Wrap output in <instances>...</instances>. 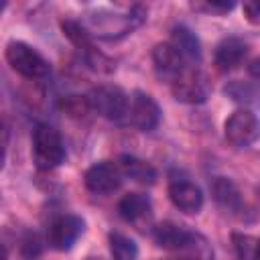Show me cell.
<instances>
[{"label":"cell","mask_w":260,"mask_h":260,"mask_svg":"<svg viewBox=\"0 0 260 260\" xmlns=\"http://www.w3.org/2000/svg\"><path fill=\"white\" fill-rule=\"evenodd\" d=\"M248 73H250L254 79H258V81H260V57H258V59H254V61L248 65Z\"/></svg>","instance_id":"obj_26"},{"label":"cell","mask_w":260,"mask_h":260,"mask_svg":"<svg viewBox=\"0 0 260 260\" xmlns=\"http://www.w3.org/2000/svg\"><path fill=\"white\" fill-rule=\"evenodd\" d=\"M171 43L181 51V55L189 61H201V43L195 32L183 24L175 26L171 32Z\"/></svg>","instance_id":"obj_17"},{"label":"cell","mask_w":260,"mask_h":260,"mask_svg":"<svg viewBox=\"0 0 260 260\" xmlns=\"http://www.w3.org/2000/svg\"><path fill=\"white\" fill-rule=\"evenodd\" d=\"M130 122L140 132H152L160 122V106L146 91H134L130 98Z\"/></svg>","instance_id":"obj_10"},{"label":"cell","mask_w":260,"mask_h":260,"mask_svg":"<svg viewBox=\"0 0 260 260\" xmlns=\"http://www.w3.org/2000/svg\"><path fill=\"white\" fill-rule=\"evenodd\" d=\"M211 195H213V201L228 213L232 215H238L242 213V209L246 207L244 205V197L238 189V185L228 179V177H215L211 181Z\"/></svg>","instance_id":"obj_15"},{"label":"cell","mask_w":260,"mask_h":260,"mask_svg":"<svg viewBox=\"0 0 260 260\" xmlns=\"http://www.w3.org/2000/svg\"><path fill=\"white\" fill-rule=\"evenodd\" d=\"M248 53H250V47L244 39L225 37L217 43L215 53H213V61H215V67L219 71H232V69H238L244 63Z\"/></svg>","instance_id":"obj_13"},{"label":"cell","mask_w":260,"mask_h":260,"mask_svg":"<svg viewBox=\"0 0 260 260\" xmlns=\"http://www.w3.org/2000/svg\"><path fill=\"white\" fill-rule=\"evenodd\" d=\"M173 98L183 104H203L211 93V83L205 73L199 69H185L171 83Z\"/></svg>","instance_id":"obj_7"},{"label":"cell","mask_w":260,"mask_h":260,"mask_svg":"<svg viewBox=\"0 0 260 260\" xmlns=\"http://www.w3.org/2000/svg\"><path fill=\"white\" fill-rule=\"evenodd\" d=\"M61 30H63V35L69 39V43H71L75 49H79L81 53H85V51H89V49L93 47V43H91V32L87 30V26H85L83 22L73 20V18H65V20H61Z\"/></svg>","instance_id":"obj_18"},{"label":"cell","mask_w":260,"mask_h":260,"mask_svg":"<svg viewBox=\"0 0 260 260\" xmlns=\"http://www.w3.org/2000/svg\"><path fill=\"white\" fill-rule=\"evenodd\" d=\"M87 16L89 18H87L85 26L91 35H98L100 39H106V41H114V39L126 37L134 28H138L146 18V10L142 6H130L126 12L98 10Z\"/></svg>","instance_id":"obj_1"},{"label":"cell","mask_w":260,"mask_h":260,"mask_svg":"<svg viewBox=\"0 0 260 260\" xmlns=\"http://www.w3.org/2000/svg\"><path fill=\"white\" fill-rule=\"evenodd\" d=\"M223 93H225L230 100L240 102V104H252V102H256V89H254L250 83L230 81V83L223 87Z\"/></svg>","instance_id":"obj_21"},{"label":"cell","mask_w":260,"mask_h":260,"mask_svg":"<svg viewBox=\"0 0 260 260\" xmlns=\"http://www.w3.org/2000/svg\"><path fill=\"white\" fill-rule=\"evenodd\" d=\"M242 10H244V16L248 18V22L252 24H258L260 22V0H248L242 4Z\"/></svg>","instance_id":"obj_24"},{"label":"cell","mask_w":260,"mask_h":260,"mask_svg":"<svg viewBox=\"0 0 260 260\" xmlns=\"http://www.w3.org/2000/svg\"><path fill=\"white\" fill-rule=\"evenodd\" d=\"M152 240L156 246L177 252L181 260H201V244L199 238L181 223L160 221L152 228Z\"/></svg>","instance_id":"obj_2"},{"label":"cell","mask_w":260,"mask_h":260,"mask_svg":"<svg viewBox=\"0 0 260 260\" xmlns=\"http://www.w3.org/2000/svg\"><path fill=\"white\" fill-rule=\"evenodd\" d=\"M232 244L238 260H260V238L250 234H232Z\"/></svg>","instance_id":"obj_20"},{"label":"cell","mask_w":260,"mask_h":260,"mask_svg":"<svg viewBox=\"0 0 260 260\" xmlns=\"http://www.w3.org/2000/svg\"><path fill=\"white\" fill-rule=\"evenodd\" d=\"M152 63L154 71L160 79L175 81L183 71H185V57L181 51L169 41V43H156L152 49Z\"/></svg>","instance_id":"obj_12"},{"label":"cell","mask_w":260,"mask_h":260,"mask_svg":"<svg viewBox=\"0 0 260 260\" xmlns=\"http://www.w3.org/2000/svg\"><path fill=\"white\" fill-rule=\"evenodd\" d=\"M234 2H191V8L195 12H205V14H228L230 10H234Z\"/></svg>","instance_id":"obj_23"},{"label":"cell","mask_w":260,"mask_h":260,"mask_svg":"<svg viewBox=\"0 0 260 260\" xmlns=\"http://www.w3.org/2000/svg\"><path fill=\"white\" fill-rule=\"evenodd\" d=\"M41 254V244H39V240L32 236V238H28V240H24V244H22V256L24 258H28V260H32V258H37Z\"/></svg>","instance_id":"obj_25"},{"label":"cell","mask_w":260,"mask_h":260,"mask_svg":"<svg viewBox=\"0 0 260 260\" xmlns=\"http://www.w3.org/2000/svg\"><path fill=\"white\" fill-rule=\"evenodd\" d=\"M258 199H260V189H258Z\"/></svg>","instance_id":"obj_27"},{"label":"cell","mask_w":260,"mask_h":260,"mask_svg":"<svg viewBox=\"0 0 260 260\" xmlns=\"http://www.w3.org/2000/svg\"><path fill=\"white\" fill-rule=\"evenodd\" d=\"M108 244H110V254L114 260H136L138 258L136 242L120 232H112L108 236Z\"/></svg>","instance_id":"obj_19"},{"label":"cell","mask_w":260,"mask_h":260,"mask_svg":"<svg viewBox=\"0 0 260 260\" xmlns=\"http://www.w3.org/2000/svg\"><path fill=\"white\" fill-rule=\"evenodd\" d=\"M83 232H85L83 217H79L75 213H63L51 221V225L47 230V242L51 248L65 252V250L73 248V244L79 240V236Z\"/></svg>","instance_id":"obj_8"},{"label":"cell","mask_w":260,"mask_h":260,"mask_svg":"<svg viewBox=\"0 0 260 260\" xmlns=\"http://www.w3.org/2000/svg\"><path fill=\"white\" fill-rule=\"evenodd\" d=\"M59 106H61V110H63L67 116H71V118H83V116L91 110L87 95H65Z\"/></svg>","instance_id":"obj_22"},{"label":"cell","mask_w":260,"mask_h":260,"mask_svg":"<svg viewBox=\"0 0 260 260\" xmlns=\"http://www.w3.org/2000/svg\"><path fill=\"white\" fill-rule=\"evenodd\" d=\"M122 177L124 173L116 162L100 160V162H93L85 171L83 183H85V189L95 195H110L122 185Z\"/></svg>","instance_id":"obj_9"},{"label":"cell","mask_w":260,"mask_h":260,"mask_svg":"<svg viewBox=\"0 0 260 260\" xmlns=\"http://www.w3.org/2000/svg\"><path fill=\"white\" fill-rule=\"evenodd\" d=\"M118 213L124 221L132 223V225H142L144 221H148L152 217V201L148 195L144 193H126L120 201H118Z\"/></svg>","instance_id":"obj_14"},{"label":"cell","mask_w":260,"mask_h":260,"mask_svg":"<svg viewBox=\"0 0 260 260\" xmlns=\"http://www.w3.org/2000/svg\"><path fill=\"white\" fill-rule=\"evenodd\" d=\"M223 134H225V140L232 146L246 148V146H250L258 140L260 122H258L254 112L242 108V110H236L234 114H230V118L223 124Z\"/></svg>","instance_id":"obj_6"},{"label":"cell","mask_w":260,"mask_h":260,"mask_svg":"<svg viewBox=\"0 0 260 260\" xmlns=\"http://www.w3.org/2000/svg\"><path fill=\"white\" fill-rule=\"evenodd\" d=\"M87 100L95 114L112 122H120L130 110V100L118 85H98L87 93Z\"/></svg>","instance_id":"obj_5"},{"label":"cell","mask_w":260,"mask_h":260,"mask_svg":"<svg viewBox=\"0 0 260 260\" xmlns=\"http://www.w3.org/2000/svg\"><path fill=\"white\" fill-rule=\"evenodd\" d=\"M89 260H95V258H89Z\"/></svg>","instance_id":"obj_28"},{"label":"cell","mask_w":260,"mask_h":260,"mask_svg":"<svg viewBox=\"0 0 260 260\" xmlns=\"http://www.w3.org/2000/svg\"><path fill=\"white\" fill-rule=\"evenodd\" d=\"M4 57H6V63L12 67V71H16L26 79H41L49 75L47 59L35 47L22 41H10L4 49Z\"/></svg>","instance_id":"obj_4"},{"label":"cell","mask_w":260,"mask_h":260,"mask_svg":"<svg viewBox=\"0 0 260 260\" xmlns=\"http://www.w3.org/2000/svg\"><path fill=\"white\" fill-rule=\"evenodd\" d=\"M65 142L59 130L51 124H37L32 130V158L43 171L55 169L65 160Z\"/></svg>","instance_id":"obj_3"},{"label":"cell","mask_w":260,"mask_h":260,"mask_svg":"<svg viewBox=\"0 0 260 260\" xmlns=\"http://www.w3.org/2000/svg\"><path fill=\"white\" fill-rule=\"evenodd\" d=\"M118 167L122 169V173L136 181V183H142V185H152L156 181V169L144 160V158H138L134 154H122L118 158Z\"/></svg>","instance_id":"obj_16"},{"label":"cell","mask_w":260,"mask_h":260,"mask_svg":"<svg viewBox=\"0 0 260 260\" xmlns=\"http://www.w3.org/2000/svg\"><path fill=\"white\" fill-rule=\"evenodd\" d=\"M169 199L183 213H199L203 207V191L187 177H171L169 181Z\"/></svg>","instance_id":"obj_11"}]
</instances>
